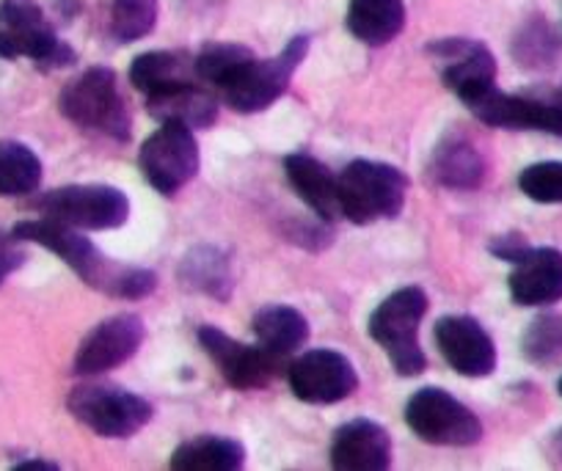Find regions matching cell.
<instances>
[{
    "mask_svg": "<svg viewBox=\"0 0 562 471\" xmlns=\"http://www.w3.org/2000/svg\"><path fill=\"white\" fill-rule=\"evenodd\" d=\"M12 232L23 243H40L47 251L61 257L78 273V279L94 287L97 292L122 298V301H140V298L153 295L158 290L155 270L113 262L89 237L80 235V229H75V226L58 224L53 218H34L20 221Z\"/></svg>",
    "mask_w": 562,
    "mask_h": 471,
    "instance_id": "obj_1",
    "label": "cell"
},
{
    "mask_svg": "<svg viewBox=\"0 0 562 471\" xmlns=\"http://www.w3.org/2000/svg\"><path fill=\"white\" fill-rule=\"evenodd\" d=\"M425 314H428V295L419 287H403L392 292L367 323L370 337L381 345L397 375L403 378L422 375L428 367V359L416 339Z\"/></svg>",
    "mask_w": 562,
    "mask_h": 471,
    "instance_id": "obj_2",
    "label": "cell"
},
{
    "mask_svg": "<svg viewBox=\"0 0 562 471\" xmlns=\"http://www.w3.org/2000/svg\"><path fill=\"white\" fill-rule=\"evenodd\" d=\"M58 108L80 130H97L113 141L130 138V111L113 69L91 67L69 80L58 97Z\"/></svg>",
    "mask_w": 562,
    "mask_h": 471,
    "instance_id": "obj_3",
    "label": "cell"
},
{
    "mask_svg": "<svg viewBox=\"0 0 562 471\" xmlns=\"http://www.w3.org/2000/svg\"><path fill=\"white\" fill-rule=\"evenodd\" d=\"M337 186L342 218L364 226L403 213L408 177L381 160H353L337 177Z\"/></svg>",
    "mask_w": 562,
    "mask_h": 471,
    "instance_id": "obj_4",
    "label": "cell"
},
{
    "mask_svg": "<svg viewBox=\"0 0 562 471\" xmlns=\"http://www.w3.org/2000/svg\"><path fill=\"white\" fill-rule=\"evenodd\" d=\"M0 56L31 58L42 69H61L75 64V51L58 40L34 0L0 3Z\"/></svg>",
    "mask_w": 562,
    "mask_h": 471,
    "instance_id": "obj_5",
    "label": "cell"
},
{
    "mask_svg": "<svg viewBox=\"0 0 562 471\" xmlns=\"http://www.w3.org/2000/svg\"><path fill=\"white\" fill-rule=\"evenodd\" d=\"M69 414L102 438H130L153 419V405L113 383H83L67 400Z\"/></svg>",
    "mask_w": 562,
    "mask_h": 471,
    "instance_id": "obj_6",
    "label": "cell"
},
{
    "mask_svg": "<svg viewBox=\"0 0 562 471\" xmlns=\"http://www.w3.org/2000/svg\"><path fill=\"white\" fill-rule=\"evenodd\" d=\"M405 425L416 438L436 447H472L483 438V425L472 408L436 386L411 394L405 405Z\"/></svg>",
    "mask_w": 562,
    "mask_h": 471,
    "instance_id": "obj_7",
    "label": "cell"
},
{
    "mask_svg": "<svg viewBox=\"0 0 562 471\" xmlns=\"http://www.w3.org/2000/svg\"><path fill=\"white\" fill-rule=\"evenodd\" d=\"M31 208L42 218H53L58 224L75 226V229L105 232L119 229L130 218V202L119 188L113 186H67L45 193Z\"/></svg>",
    "mask_w": 562,
    "mask_h": 471,
    "instance_id": "obj_8",
    "label": "cell"
},
{
    "mask_svg": "<svg viewBox=\"0 0 562 471\" xmlns=\"http://www.w3.org/2000/svg\"><path fill=\"white\" fill-rule=\"evenodd\" d=\"M199 164L202 157L196 135L191 127L177 122H164V127L144 141L138 155L144 180L164 197H175L180 188H186L199 175Z\"/></svg>",
    "mask_w": 562,
    "mask_h": 471,
    "instance_id": "obj_9",
    "label": "cell"
},
{
    "mask_svg": "<svg viewBox=\"0 0 562 471\" xmlns=\"http://www.w3.org/2000/svg\"><path fill=\"white\" fill-rule=\"evenodd\" d=\"M310 53V36H295L279 56L273 58H254L229 86H224V100L232 111L237 113H259L268 111L293 80L295 69Z\"/></svg>",
    "mask_w": 562,
    "mask_h": 471,
    "instance_id": "obj_10",
    "label": "cell"
},
{
    "mask_svg": "<svg viewBox=\"0 0 562 471\" xmlns=\"http://www.w3.org/2000/svg\"><path fill=\"white\" fill-rule=\"evenodd\" d=\"M199 343H202L204 354L221 367V375L226 378V383L243 389V392L270 386L284 372V359L288 356L273 354V350L262 348V345L251 348V345L235 343L229 334H224L215 326L199 328Z\"/></svg>",
    "mask_w": 562,
    "mask_h": 471,
    "instance_id": "obj_11",
    "label": "cell"
},
{
    "mask_svg": "<svg viewBox=\"0 0 562 471\" xmlns=\"http://www.w3.org/2000/svg\"><path fill=\"white\" fill-rule=\"evenodd\" d=\"M290 389L310 405H334L359 389V375L348 356L337 350H310L288 367Z\"/></svg>",
    "mask_w": 562,
    "mask_h": 471,
    "instance_id": "obj_12",
    "label": "cell"
},
{
    "mask_svg": "<svg viewBox=\"0 0 562 471\" xmlns=\"http://www.w3.org/2000/svg\"><path fill=\"white\" fill-rule=\"evenodd\" d=\"M428 53L436 61H441V80L463 105L494 89L496 58L483 42L439 40L430 42Z\"/></svg>",
    "mask_w": 562,
    "mask_h": 471,
    "instance_id": "obj_13",
    "label": "cell"
},
{
    "mask_svg": "<svg viewBox=\"0 0 562 471\" xmlns=\"http://www.w3.org/2000/svg\"><path fill=\"white\" fill-rule=\"evenodd\" d=\"M144 337H147V328L138 314H113L80 343L75 354V375H102L108 370H116L138 354Z\"/></svg>",
    "mask_w": 562,
    "mask_h": 471,
    "instance_id": "obj_14",
    "label": "cell"
},
{
    "mask_svg": "<svg viewBox=\"0 0 562 471\" xmlns=\"http://www.w3.org/2000/svg\"><path fill=\"white\" fill-rule=\"evenodd\" d=\"M447 365L463 378H488L496 370V348L483 326L469 314H445L434 328Z\"/></svg>",
    "mask_w": 562,
    "mask_h": 471,
    "instance_id": "obj_15",
    "label": "cell"
},
{
    "mask_svg": "<svg viewBox=\"0 0 562 471\" xmlns=\"http://www.w3.org/2000/svg\"><path fill=\"white\" fill-rule=\"evenodd\" d=\"M469 111L483 124L502 130H540V133L560 135L562 138V113L540 100L532 91L524 94H507V91L488 89L477 100L469 102Z\"/></svg>",
    "mask_w": 562,
    "mask_h": 471,
    "instance_id": "obj_16",
    "label": "cell"
},
{
    "mask_svg": "<svg viewBox=\"0 0 562 471\" xmlns=\"http://www.w3.org/2000/svg\"><path fill=\"white\" fill-rule=\"evenodd\" d=\"M331 466L337 471H383L392 466V436L372 419L342 425L331 444Z\"/></svg>",
    "mask_w": 562,
    "mask_h": 471,
    "instance_id": "obj_17",
    "label": "cell"
},
{
    "mask_svg": "<svg viewBox=\"0 0 562 471\" xmlns=\"http://www.w3.org/2000/svg\"><path fill=\"white\" fill-rule=\"evenodd\" d=\"M510 295L518 306H549L562 301V251L557 248H529L507 279Z\"/></svg>",
    "mask_w": 562,
    "mask_h": 471,
    "instance_id": "obj_18",
    "label": "cell"
},
{
    "mask_svg": "<svg viewBox=\"0 0 562 471\" xmlns=\"http://www.w3.org/2000/svg\"><path fill=\"white\" fill-rule=\"evenodd\" d=\"M284 171H288L290 186L299 191V197L321 215L323 221L342 218V202H339L337 177L306 152L284 157Z\"/></svg>",
    "mask_w": 562,
    "mask_h": 471,
    "instance_id": "obj_19",
    "label": "cell"
},
{
    "mask_svg": "<svg viewBox=\"0 0 562 471\" xmlns=\"http://www.w3.org/2000/svg\"><path fill=\"white\" fill-rule=\"evenodd\" d=\"M193 80H199L196 56L182 51L140 53L133 67H130V83L147 97L180 89V86L193 83Z\"/></svg>",
    "mask_w": 562,
    "mask_h": 471,
    "instance_id": "obj_20",
    "label": "cell"
},
{
    "mask_svg": "<svg viewBox=\"0 0 562 471\" xmlns=\"http://www.w3.org/2000/svg\"><path fill=\"white\" fill-rule=\"evenodd\" d=\"M428 171L439 186L452 188V191H472L483 182L485 160L469 138L447 135L434 149Z\"/></svg>",
    "mask_w": 562,
    "mask_h": 471,
    "instance_id": "obj_21",
    "label": "cell"
},
{
    "mask_svg": "<svg viewBox=\"0 0 562 471\" xmlns=\"http://www.w3.org/2000/svg\"><path fill=\"white\" fill-rule=\"evenodd\" d=\"M147 111L158 122H177L191 130H207L218 119V100L196 83L147 97Z\"/></svg>",
    "mask_w": 562,
    "mask_h": 471,
    "instance_id": "obj_22",
    "label": "cell"
},
{
    "mask_svg": "<svg viewBox=\"0 0 562 471\" xmlns=\"http://www.w3.org/2000/svg\"><path fill=\"white\" fill-rule=\"evenodd\" d=\"M345 25L361 45H389L405 25L403 0H350Z\"/></svg>",
    "mask_w": 562,
    "mask_h": 471,
    "instance_id": "obj_23",
    "label": "cell"
},
{
    "mask_svg": "<svg viewBox=\"0 0 562 471\" xmlns=\"http://www.w3.org/2000/svg\"><path fill=\"white\" fill-rule=\"evenodd\" d=\"M251 328L262 348L281 356L295 354L310 339V321L299 309L288 306V303H273V306L259 309L254 314Z\"/></svg>",
    "mask_w": 562,
    "mask_h": 471,
    "instance_id": "obj_24",
    "label": "cell"
},
{
    "mask_svg": "<svg viewBox=\"0 0 562 471\" xmlns=\"http://www.w3.org/2000/svg\"><path fill=\"white\" fill-rule=\"evenodd\" d=\"M246 463V447L235 438L199 436L180 444L169 458L175 471H237Z\"/></svg>",
    "mask_w": 562,
    "mask_h": 471,
    "instance_id": "obj_25",
    "label": "cell"
},
{
    "mask_svg": "<svg viewBox=\"0 0 562 471\" xmlns=\"http://www.w3.org/2000/svg\"><path fill=\"white\" fill-rule=\"evenodd\" d=\"M180 281L188 290H196L210 298H218V301H226L232 292L229 259H226L218 248H193V251L182 259Z\"/></svg>",
    "mask_w": 562,
    "mask_h": 471,
    "instance_id": "obj_26",
    "label": "cell"
},
{
    "mask_svg": "<svg viewBox=\"0 0 562 471\" xmlns=\"http://www.w3.org/2000/svg\"><path fill=\"white\" fill-rule=\"evenodd\" d=\"M42 186V160L20 141H0V197H29Z\"/></svg>",
    "mask_w": 562,
    "mask_h": 471,
    "instance_id": "obj_27",
    "label": "cell"
},
{
    "mask_svg": "<svg viewBox=\"0 0 562 471\" xmlns=\"http://www.w3.org/2000/svg\"><path fill=\"white\" fill-rule=\"evenodd\" d=\"M562 45L546 20H529L513 40V58L524 69H551L560 58Z\"/></svg>",
    "mask_w": 562,
    "mask_h": 471,
    "instance_id": "obj_28",
    "label": "cell"
},
{
    "mask_svg": "<svg viewBox=\"0 0 562 471\" xmlns=\"http://www.w3.org/2000/svg\"><path fill=\"white\" fill-rule=\"evenodd\" d=\"M254 53L243 45H229V42H218V45L202 47L196 56V75L199 80H207L215 89L229 86L248 64L254 61Z\"/></svg>",
    "mask_w": 562,
    "mask_h": 471,
    "instance_id": "obj_29",
    "label": "cell"
},
{
    "mask_svg": "<svg viewBox=\"0 0 562 471\" xmlns=\"http://www.w3.org/2000/svg\"><path fill=\"white\" fill-rule=\"evenodd\" d=\"M158 23V0H116L111 9V34L130 45L149 36Z\"/></svg>",
    "mask_w": 562,
    "mask_h": 471,
    "instance_id": "obj_30",
    "label": "cell"
},
{
    "mask_svg": "<svg viewBox=\"0 0 562 471\" xmlns=\"http://www.w3.org/2000/svg\"><path fill=\"white\" fill-rule=\"evenodd\" d=\"M521 350L532 365H554L562 356V314L546 312L535 317L524 332Z\"/></svg>",
    "mask_w": 562,
    "mask_h": 471,
    "instance_id": "obj_31",
    "label": "cell"
},
{
    "mask_svg": "<svg viewBox=\"0 0 562 471\" xmlns=\"http://www.w3.org/2000/svg\"><path fill=\"white\" fill-rule=\"evenodd\" d=\"M518 188L538 204H562V160L527 166L518 177Z\"/></svg>",
    "mask_w": 562,
    "mask_h": 471,
    "instance_id": "obj_32",
    "label": "cell"
},
{
    "mask_svg": "<svg viewBox=\"0 0 562 471\" xmlns=\"http://www.w3.org/2000/svg\"><path fill=\"white\" fill-rule=\"evenodd\" d=\"M20 237L14 235H7V232H0V284L9 279V276L14 273V270L20 268V265L25 262V251L23 246H20Z\"/></svg>",
    "mask_w": 562,
    "mask_h": 471,
    "instance_id": "obj_33",
    "label": "cell"
},
{
    "mask_svg": "<svg viewBox=\"0 0 562 471\" xmlns=\"http://www.w3.org/2000/svg\"><path fill=\"white\" fill-rule=\"evenodd\" d=\"M529 243H527V237L521 235V232H510V235H499V237H494V240H491V246H488V251L494 254L496 259H505V262H513L516 265L518 259L524 257V254L529 251Z\"/></svg>",
    "mask_w": 562,
    "mask_h": 471,
    "instance_id": "obj_34",
    "label": "cell"
},
{
    "mask_svg": "<svg viewBox=\"0 0 562 471\" xmlns=\"http://www.w3.org/2000/svg\"><path fill=\"white\" fill-rule=\"evenodd\" d=\"M529 91H532V94H538L540 100H546L551 108H557V111L562 113V83L557 86V89H529Z\"/></svg>",
    "mask_w": 562,
    "mask_h": 471,
    "instance_id": "obj_35",
    "label": "cell"
},
{
    "mask_svg": "<svg viewBox=\"0 0 562 471\" xmlns=\"http://www.w3.org/2000/svg\"><path fill=\"white\" fill-rule=\"evenodd\" d=\"M14 469L18 471H29V469H45V471H58L61 469V466L58 463H53V460H23V463H18L14 466Z\"/></svg>",
    "mask_w": 562,
    "mask_h": 471,
    "instance_id": "obj_36",
    "label": "cell"
},
{
    "mask_svg": "<svg viewBox=\"0 0 562 471\" xmlns=\"http://www.w3.org/2000/svg\"><path fill=\"white\" fill-rule=\"evenodd\" d=\"M551 458H554V463L562 466V430L554 433V438H551Z\"/></svg>",
    "mask_w": 562,
    "mask_h": 471,
    "instance_id": "obj_37",
    "label": "cell"
},
{
    "mask_svg": "<svg viewBox=\"0 0 562 471\" xmlns=\"http://www.w3.org/2000/svg\"><path fill=\"white\" fill-rule=\"evenodd\" d=\"M557 389H560V394H562V378H560V383H557Z\"/></svg>",
    "mask_w": 562,
    "mask_h": 471,
    "instance_id": "obj_38",
    "label": "cell"
}]
</instances>
